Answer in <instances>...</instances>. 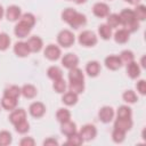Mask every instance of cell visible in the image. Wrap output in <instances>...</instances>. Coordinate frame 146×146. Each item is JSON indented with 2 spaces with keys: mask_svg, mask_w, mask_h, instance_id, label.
Returning <instances> with one entry per match:
<instances>
[{
  "mask_svg": "<svg viewBox=\"0 0 146 146\" xmlns=\"http://www.w3.org/2000/svg\"><path fill=\"white\" fill-rule=\"evenodd\" d=\"M120 19H121V24L124 26V29L128 32H135L139 29V21L136 18L133 10L131 9H123L120 13Z\"/></svg>",
  "mask_w": 146,
  "mask_h": 146,
  "instance_id": "6da1fadb",
  "label": "cell"
},
{
  "mask_svg": "<svg viewBox=\"0 0 146 146\" xmlns=\"http://www.w3.org/2000/svg\"><path fill=\"white\" fill-rule=\"evenodd\" d=\"M79 43L84 47H92L97 43V36L92 31H83L79 34Z\"/></svg>",
  "mask_w": 146,
  "mask_h": 146,
  "instance_id": "7a4b0ae2",
  "label": "cell"
},
{
  "mask_svg": "<svg viewBox=\"0 0 146 146\" xmlns=\"http://www.w3.org/2000/svg\"><path fill=\"white\" fill-rule=\"evenodd\" d=\"M74 40H75L74 34H73L71 31H68V30H63V31H60V32L58 33V35H57V41H58V43H59L62 47H65V48L71 47V46L74 43Z\"/></svg>",
  "mask_w": 146,
  "mask_h": 146,
  "instance_id": "3957f363",
  "label": "cell"
},
{
  "mask_svg": "<svg viewBox=\"0 0 146 146\" xmlns=\"http://www.w3.org/2000/svg\"><path fill=\"white\" fill-rule=\"evenodd\" d=\"M96 135H97V130L92 124H86L80 130V136L82 137L83 140H91L96 137Z\"/></svg>",
  "mask_w": 146,
  "mask_h": 146,
  "instance_id": "277c9868",
  "label": "cell"
},
{
  "mask_svg": "<svg viewBox=\"0 0 146 146\" xmlns=\"http://www.w3.org/2000/svg\"><path fill=\"white\" fill-rule=\"evenodd\" d=\"M114 128L127 132L128 130H130L132 128V120H131V117H117L115 120V122H114Z\"/></svg>",
  "mask_w": 146,
  "mask_h": 146,
  "instance_id": "5b68a950",
  "label": "cell"
},
{
  "mask_svg": "<svg viewBox=\"0 0 146 146\" xmlns=\"http://www.w3.org/2000/svg\"><path fill=\"white\" fill-rule=\"evenodd\" d=\"M31 30H32V26H30L29 24H26L23 21H19V23L15 26L14 32L18 38H25V36H27L30 34Z\"/></svg>",
  "mask_w": 146,
  "mask_h": 146,
  "instance_id": "8992f818",
  "label": "cell"
},
{
  "mask_svg": "<svg viewBox=\"0 0 146 146\" xmlns=\"http://www.w3.org/2000/svg\"><path fill=\"white\" fill-rule=\"evenodd\" d=\"M29 111H30V114L33 116V117H41L44 112H46V107L42 103L40 102H34L30 105L29 107Z\"/></svg>",
  "mask_w": 146,
  "mask_h": 146,
  "instance_id": "52a82bcc",
  "label": "cell"
},
{
  "mask_svg": "<svg viewBox=\"0 0 146 146\" xmlns=\"http://www.w3.org/2000/svg\"><path fill=\"white\" fill-rule=\"evenodd\" d=\"M92 11H94V15L97 16V17H106L108 14H110V8L106 3L104 2H97L92 7Z\"/></svg>",
  "mask_w": 146,
  "mask_h": 146,
  "instance_id": "ba28073f",
  "label": "cell"
},
{
  "mask_svg": "<svg viewBox=\"0 0 146 146\" xmlns=\"http://www.w3.org/2000/svg\"><path fill=\"white\" fill-rule=\"evenodd\" d=\"M98 116L102 122L104 123H108L112 121L113 116H114V111L111 106H104L99 110V113H98Z\"/></svg>",
  "mask_w": 146,
  "mask_h": 146,
  "instance_id": "9c48e42d",
  "label": "cell"
},
{
  "mask_svg": "<svg viewBox=\"0 0 146 146\" xmlns=\"http://www.w3.org/2000/svg\"><path fill=\"white\" fill-rule=\"evenodd\" d=\"M105 65H106L107 68H110L112 71H115V70H119L122 66V60L119 56L111 55V56L105 58Z\"/></svg>",
  "mask_w": 146,
  "mask_h": 146,
  "instance_id": "30bf717a",
  "label": "cell"
},
{
  "mask_svg": "<svg viewBox=\"0 0 146 146\" xmlns=\"http://www.w3.org/2000/svg\"><path fill=\"white\" fill-rule=\"evenodd\" d=\"M44 56L49 60H56L60 57V49L55 44H49L44 49Z\"/></svg>",
  "mask_w": 146,
  "mask_h": 146,
  "instance_id": "8fae6325",
  "label": "cell"
},
{
  "mask_svg": "<svg viewBox=\"0 0 146 146\" xmlns=\"http://www.w3.org/2000/svg\"><path fill=\"white\" fill-rule=\"evenodd\" d=\"M78 63H79V58H78V56L76 55H74V54H66L63 58H62V64H63V66H65L66 68H73V67H76V65H78Z\"/></svg>",
  "mask_w": 146,
  "mask_h": 146,
  "instance_id": "7c38bea8",
  "label": "cell"
},
{
  "mask_svg": "<svg viewBox=\"0 0 146 146\" xmlns=\"http://www.w3.org/2000/svg\"><path fill=\"white\" fill-rule=\"evenodd\" d=\"M26 119V112L23 110V108H18V110H14L10 115H9V121L15 125L17 124L18 122L23 121Z\"/></svg>",
  "mask_w": 146,
  "mask_h": 146,
  "instance_id": "4fadbf2b",
  "label": "cell"
},
{
  "mask_svg": "<svg viewBox=\"0 0 146 146\" xmlns=\"http://www.w3.org/2000/svg\"><path fill=\"white\" fill-rule=\"evenodd\" d=\"M26 43H27V47H29L30 51H32V52H38L42 48V40L36 35L35 36H31L27 40Z\"/></svg>",
  "mask_w": 146,
  "mask_h": 146,
  "instance_id": "5bb4252c",
  "label": "cell"
},
{
  "mask_svg": "<svg viewBox=\"0 0 146 146\" xmlns=\"http://www.w3.org/2000/svg\"><path fill=\"white\" fill-rule=\"evenodd\" d=\"M14 52L18 57H26L30 54V49L27 47V43L26 42H23V41L16 42L15 46H14Z\"/></svg>",
  "mask_w": 146,
  "mask_h": 146,
  "instance_id": "9a60e30c",
  "label": "cell"
},
{
  "mask_svg": "<svg viewBox=\"0 0 146 146\" xmlns=\"http://www.w3.org/2000/svg\"><path fill=\"white\" fill-rule=\"evenodd\" d=\"M6 17L10 22H15L21 18V8L17 6H9L6 11Z\"/></svg>",
  "mask_w": 146,
  "mask_h": 146,
  "instance_id": "2e32d148",
  "label": "cell"
},
{
  "mask_svg": "<svg viewBox=\"0 0 146 146\" xmlns=\"http://www.w3.org/2000/svg\"><path fill=\"white\" fill-rule=\"evenodd\" d=\"M68 79H70V82H83V81H84L83 73H82V71H81L80 68H78V67L70 68Z\"/></svg>",
  "mask_w": 146,
  "mask_h": 146,
  "instance_id": "e0dca14e",
  "label": "cell"
},
{
  "mask_svg": "<svg viewBox=\"0 0 146 146\" xmlns=\"http://www.w3.org/2000/svg\"><path fill=\"white\" fill-rule=\"evenodd\" d=\"M86 22H87L86 16H84L83 14L76 11V14H75L74 17L72 18V21L68 23V25H70L71 27H73V29H79L80 26H83V25L86 24Z\"/></svg>",
  "mask_w": 146,
  "mask_h": 146,
  "instance_id": "ac0fdd59",
  "label": "cell"
},
{
  "mask_svg": "<svg viewBox=\"0 0 146 146\" xmlns=\"http://www.w3.org/2000/svg\"><path fill=\"white\" fill-rule=\"evenodd\" d=\"M1 106L7 111H13L17 106V98H13L9 96H5L1 99Z\"/></svg>",
  "mask_w": 146,
  "mask_h": 146,
  "instance_id": "d6986e66",
  "label": "cell"
},
{
  "mask_svg": "<svg viewBox=\"0 0 146 146\" xmlns=\"http://www.w3.org/2000/svg\"><path fill=\"white\" fill-rule=\"evenodd\" d=\"M60 131H62L65 136H71L72 133L76 132V124H75L74 122H72L71 120L65 121V122H62Z\"/></svg>",
  "mask_w": 146,
  "mask_h": 146,
  "instance_id": "ffe728a7",
  "label": "cell"
},
{
  "mask_svg": "<svg viewBox=\"0 0 146 146\" xmlns=\"http://www.w3.org/2000/svg\"><path fill=\"white\" fill-rule=\"evenodd\" d=\"M127 73L131 79H136L140 75V67L136 62H130L127 64Z\"/></svg>",
  "mask_w": 146,
  "mask_h": 146,
  "instance_id": "44dd1931",
  "label": "cell"
},
{
  "mask_svg": "<svg viewBox=\"0 0 146 146\" xmlns=\"http://www.w3.org/2000/svg\"><path fill=\"white\" fill-rule=\"evenodd\" d=\"M86 71H87V73H88L89 76H92V78H94V76H97L98 73L100 72V65H99L98 62L91 60V62H89V63L87 64Z\"/></svg>",
  "mask_w": 146,
  "mask_h": 146,
  "instance_id": "7402d4cb",
  "label": "cell"
},
{
  "mask_svg": "<svg viewBox=\"0 0 146 146\" xmlns=\"http://www.w3.org/2000/svg\"><path fill=\"white\" fill-rule=\"evenodd\" d=\"M21 94L27 99L34 98L36 96V88L34 86H32V84H24L21 88Z\"/></svg>",
  "mask_w": 146,
  "mask_h": 146,
  "instance_id": "603a6c76",
  "label": "cell"
},
{
  "mask_svg": "<svg viewBox=\"0 0 146 146\" xmlns=\"http://www.w3.org/2000/svg\"><path fill=\"white\" fill-rule=\"evenodd\" d=\"M129 35H130V32H128L125 29H121V30H119V31L115 32L114 40L117 43H125L129 40Z\"/></svg>",
  "mask_w": 146,
  "mask_h": 146,
  "instance_id": "cb8c5ba5",
  "label": "cell"
},
{
  "mask_svg": "<svg viewBox=\"0 0 146 146\" xmlns=\"http://www.w3.org/2000/svg\"><path fill=\"white\" fill-rule=\"evenodd\" d=\"M62 102L67 105V106H72V105H75L76 102H78V94L73 92V91H68L66 94H64L63 98H62Z\"/></svg>",
  "mask_w": 146,
  "mask_h": 146,
  "instance_id": "d4e9b609",
  "label": "cell"
},
{
  "mask_svg": "<svg viewBox=\"0 0 146 146\" xmlns=\"http://www.w3.org/2000/svg\"><path fill=\"white\" fill-rule=\"evenodd\" d=\"M47 74H48V76H49L52 81H56V80H59V79L63 78V72H62V70H60L59 67H57V66H50V67L48 68V71H47Z\"/></svg>",
  "mask_w": 146,
  "mask_h": 146,
  "instance_id": "484cf974",
  "label": "cell"
},
{
  "mask_svg": "<svg viewBox=\"0 0 146 146\" xmlns=\"http://www.w3.org/2000/svg\"><path fill=\"white\" fill-rule=\"evenodd\" d=\"M98 33L104 40H108L112 36V27H110L107 24H102L98 27Z\"/></svg>",
  "mask_w": 146,
  "mask_h": 146,
  "instance_id": "4316f807",
  "label": "cell"
},
{
  "mask_svg": "<svg viewBox=\"0 0 146 146\" xmlns=\"http://www.w3.org/2000/svg\"><path fill=\"white\" fill-rule=\"evenodd\" d=\"M3 95L18 99V97H19V95H21V88L17 87V86H10V87H8V88L5 89Z\"/></svg>",
  "mask_w": 146,
  "mask_h": 146,
  "instance_id": "83f0119b",
  "label": "cell"
},
{
  "mask_svg": "<svg viewBox=\"0 0 146 146\" xmlns=\"http://www.w3.org/2000/svg\"><path fill=\"white\" fill-rule=\"evenodd\" d=\"M56 119L62 123V122H65V121H68L71 119V113L66 108H59L56 113Z\"/></svg>",
  "mask_w": 146,
  "mask_h": 146,
  "instance_id": "f1b7e54d",
  "label": "cell"
},
{
  "mask_svg": "<svg viewBox=\"0 0 146 146\" xmlns=\"http://www.w3.org/2000/svg\"><path fill=\"white\" fill-rule=\"evenodd\" d=\"M106 17H107V25L110 27H117L121 24L120 16L117 14H108Z\"/></svg>",
  "mask_w": 146,
  "mask_h": 146,
  "instance_id": "f546056e",
  "label": "cell"
},
{
  "mask_svg": "<svg viewBox=\"0 0 146 146\" xmlns=\"http://www.w3.org/2000/svg\"><path fill=\"white\" fill-rule=\"evenodd\" d=\"M84 140L82 139V137L80 136V133H72L71 136H67V140H66V144L67 145H81Z\"/></svg>",
  "mask_w": 146,
  "mask_h": 146,
  "instance_id": "4dcf8cb0",
  "label": "cell"
},
{
  "mask_svg": "<svg viewBox=\"0 0 146 146\" xmlns=\"http://www.w3.org/2000/svg\"><path fill=\"white\" fill-rule=\"evenodd\" d=\"M135 16L138 21H145L146 18V7L144 5H138L136 7V9L133 10Z\"/></svg>",
  "mask_w": 146,
  "mask_h": 146,
  "instance_id": "1f68e13d",
  "label": "cell"
},
{
  "mask_svg": "<svg viewBox=\"0 0 146 146\" xmlns=\"http://www.w3.org/2000/svg\"><path fill=\"white\" fill-rule=\"evenodd\" d=\"M122 97H123V100L127 102V103H129V104H133V103H136V102L138 100L137 95H136L135 91H132V90H127V91H124L123 95H122Z\"/></svg>",
  "mask_w": 146,
  "mask_h": 146,
  "instance_id": "d6a6232c",
  "label": "cell"
},
{
  "mask_svg": "<svg viewBox=\"0 0 146 146\" xmlns=\"http://www.w3.org/2000/svg\"><path fill=\"white\" fill-rule=\"evenodd\" d=\"M68 89L75 94H81L84 90V82H70Z\"/></svg>",
  "mask_w": 146,
  "mask_h": 146,
  "instance_id": "836d02e7",
  "label": "cell"
},
{
  "mask_svg": "<svg viewBox=\"0 0 146 146\" xmlns=\"http://www.w3.org/2000/svg\"><path fill=\"white\" fill-rule=\"evenodd\" d=\"M52 87H54V89H55V91H56V92H58V94H63V92L65 91V89H66L65 80L62 78V79H59V80L54 81Z\"/></svg>",
  "mask_w": 146,
  "mask_h": 146,
  "instance_id": "e575fe53",
  "label": "cell"
},
{
  "mask_svg": "<svg viewBox=\"0 0 146 146\" xmlns=\"http://www.w3.org/2000/svg\"><path fill=\"white\" fill-rule=\"evenodd\" d=\"M15 129H16V131L18 133H26L29 131V129H30V124L25 119V120L18 122L17 124H15Z\"/></svg>",
  "mask_w": 146,
  "mask_h": 146,
  "instance_id": "d590c367",
  "label": "cell"
},
{
  "mask_svg": "<svg viewBox=\"0 0 146 146\" xmlns=\"http://www.w3.org/2000/svg\"><path fill=\"white\" fill-rule=\"evenodd\" d=\"M124 138H125V132L122 131V130H119V129H115L114 128V130L112 132V139H113V141H115V143H122L124 140Z\"/></svg>",
  "mask_w": 146,
  "mask_h": 146,
  "instance_id": "8d00e7d4",
  "label": "cell"
},
{
  "mask_svg": "<svg viewBox=\"0 0 146 146\" xmlns=\"http://www.w3.org/2000/svg\"><path fill=\"white\" fill-rule=\"evenodd\" d=\"M75 14H76V11H75L73 8H66V9H64V11L62 13V18L68 24V23L72 21V18L74 17Z\"/></svg>",
  "mask_w": 146,
  "mask_h": 146,
  "instance_id": "74e56055",
  "label": "cell"
},
{
  "mask_svg": "<svg viewBox=\"0 0 146 146\" xmlns=\"http://www.w3.org/2000/svg\"><path fill=\"white\" fill-rule=\"evenodd\" d=\"M131 114H132V112L129 106L122 105L117 110V117H131Z\"/></svg>",
  "mask_w": 146,
  "mask_h": 146,
  "instance_id": "f35d334b",
  "label": "cell"
},
{
  "mask_svg": "<svg viewBox=\"0 0 146 146\" xmlns=\"http://www.w3.org/2000/svg\"><path fill=\"white\" fill-rule=\"evenodd\" d=\"M120 58H121L122 63L128 64V63H130V62L133 60L135 55H133V52H132L131 50H123V51L121 52V55H120Z\"/></svg>",
  "mask_w": 146,
  "mask_h": 146,
  "instance_id": "ab89813d",
  "label": "cell"
},
{
  "mask_svg": "<svg viewBox=\"0 0 146 146\" xmlns=\"http://www.w3.org/2000/svg\"><path fill=\"white\" fill-rule=\"evenodd\" d=\"M10 44V38L7 33H0V50H6Z\"/></svg>",
  "mask_w": 146,
  "mask_h": 146,
  "instance_id": "60d3db41",
  "label": "cell"
},
{
  "mask_svg": "<svg viewBox=\"0 0 146 146\" xmlns=\"http://www.w3.org/2000/svg\"><path fill=\"white\" fill-rule=\"evenodd\" d=\"M11 143V135L10 132L3 130V131H0V145H9Z\"/></svg>",
  "mask_w": 146,
  "mask_h": 146,
  "instance_id": "b9f144b4",
  "label": "cell"
},
{
  "mask_svg": "<svg viewBox=\"0 0 146 146\" xmlns=\"http://www.w3.org/2000/svg\"><path fill=\"white\" fill-rule=\"evenodd\" d=\"M21 21H23V22H25L26 24H29L30 26H34V24H35V17L31 14V13H25V14H23L22 16H21Z\"/></svg>",
  "mask_w": 146,
  "mask_h": 146,
  "instance_id": "7bdbcfd3",
  "label": "cell"
},
{
  "mask_svg": "<svg viewBox=\"0 0 146 146\" xmlns=\"http://www.w3.org/2000/svg\"><path fill=\"white\" fill-rule=\"evenodd\" d=\"M136 88L141 95H145L146 94V82H145V80H139L136 84Z\"/></svg>",
  "mask_w": 146,
  "mask_h": 146,
  "instance_id": "ee69618b",
  "label": "cell"
},
{
  "mask_svg": "<svg viewBox=\"0 0 146 146\" xmlns=\"http://www.w3.org/2000/svg\"><path fill=\"white\" fill-rule=\"evenodd\" d=\"M19 144H21V146H34L35 141H34V139L31 138V137H24V138L19 141Z\"/></svg>",
  "mask_w": 146,
  "mask_h": 146,
  "instance_id": "f6af8a7d",
  "label": "cell"
},
{
  "mask_svg": "<svg viewBox=\"0 0 146 146\" xmlns=\"http://www.w3.org/2000/svg\"><path fill=\"white\" fill-rule=\"evenodd\" d=\"M43 145H58V141L55 139V138H48V139H46L44 141H43Z\"/></svg>",
  "mask_w": 146,
  "mask_h": 146,
  "instance_id": "bcb514c9",
  "label": "cell"
},
{
  "mask_svg": "<svg viewBox=\"0 0 146 146\" xmlns=\"http://www.w3.org/2000/svg\"><path fill=\"white\" fill-rule=\"evenodd\" d=\"M124 1H127V2H129V3H131V5H137L140 0H124Z\"/></svg>",
  "mask_w": 146,
  "mask_h": 146,
  "instance_id": "7dc6e473",
  "label": "cell"
},
{
  "mask_svg": "<svg viewBox=\"0 0 146 146\" xmlns=\"http://www.w3.org/2000/svg\"><path fill=\"white\" fill-rule=\"evenodd\" d=\"M74 1H75L76 3H79V5H80V3H84L87 0H74Z\"/></svg>",
  "mask_w": 146,
  "mask_h": 146,
  "instance_id": "c3c4849f",
  "label": "cell"
},
{
  "mask_svg": "<svg viewBox=\"0 0 146 146\" xmlns=\"http://www.w3.org/2000/svg\"><path fill=\"white\" fill-rule=\"evenodd\" d=\"M2 16H3V9H2V7H1V5H0V19H1Z\"/></svg>",
  "mask_w": 146,
  "mask_h": 146,
  "instance_id": "681fc988",
  "label": "cell"
}]
</instances>
